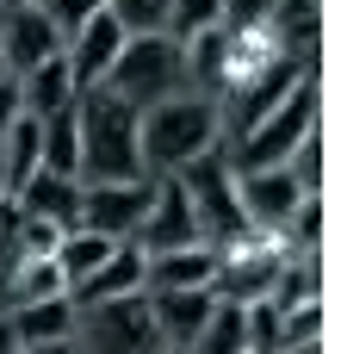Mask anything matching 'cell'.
Instances as JSON below:
<instances>
[{
    "instance_id": "cell-1",
    "label": "cell",
    "mask_w": 341,
    "mask_h": 354,
    "mask_svg": "<svg viewBox=\"0 0 341 354\" xmlns=\"http://www.w3.org/2000/svg\"><path fill=\"white\" fill-rule=\"evenodd\" d=\"M143 112L118 100L112 87H81L75 93V131H81V180H137L143 168Z\"/></svg>"
},
{
    "instance_id": "cell-2",
    "label": "cell",
    "mask_w": 341,
    "mask_h": 354,
    "mask_svg": "<svg viewBox=\"0 0 341 354\" xmlns=\"http://www.w3.org/2000/svg\"><path fill=\"white\" fill-rule=\"evenodd\" d=\"M137 137H143V168H149V174H180L193 156H205V149L224 137V124H217V100L180 87V93L143 106Z\"/></svg>"
},
{
    "instance_id": "cell-3",
    "label": "cell",
    "mask_w": 341,
    "mask_h": 354,
    "mask_svg": "<svg viewBox=\"0 0 341 354\" xmlns=\"http://www.w3.org/2000/svg\"><path fill=\"white\" fill-rule=\"evenodd\" d=\"M304 131H317V68H304L280 106H267L242 137H230L224 156H230L236 174H249V168H280V162L304 143Z\"/></svg>"
},
{
    "instance_id": "cell-4",
    "label": "cell",
    "mask_w": 341,
    "mask_h": 354,
    "mask_svg": "<svg viewBox=\"0 0 341 354\" xmlns=\"http://www.w3.org/2000/svg\"><path fill=\"white\" fill-rule=\"evenodd\" d=\"M180 187H186V199H193L199 243H211V249H236V243L255 236V224H249V212H242V199H236V168H230V156H224L217 143L180 168Z\"/></svg>"
},
{
    "instance_id": "cell-5",
    "label": "cell",
    "mask_w": 341,
    "mask_h": 354,
    "mask_svg": "<svg viewBox=\"0 0 341 354\" xmlns=\"http://www.w3.org/2000/svg\"><path fill=\"white\" fill-rule=\"evenodd\" d=\"M99 87H112L118 100H130L143 112V106H155V100L186 87V50L168 31H137V37H124V50L112 56Z\"/></svg>"
},
{
    "instance_id": "cell-6",
    "label": "cell",
    "mask_w": 341,
    "mask_h": 354,
    "mask_svg": "<svg viewBox=\"0 0 341 354\" xmlns=\"http://www.w3.org/2000/svg\"><path fill=\"white\" fill-rule=\"evenodd\" d=\"M75 342L87 354H162L149 292H118V299L75 305Z\"/></svg>"
},
{
    "instance_id": "cell-7",
    "label": "cell",
    "mask_w": 341,
    "mask_h": 354,
    "mask_svg": "<svg viewBox=\"0 0 341 354\" xmlns=\"http://www.w3.org/2000/svg\"><path fill=\"white\" fill-rule=\"evenodd\" d=\"M149 193H155V174H137V180H81V218L87 230L112 236V243H130L143 212H149Z\"/></svg>"
},
{
    "instance_id": "cell-8",
    "label": "cell",
    "mask_w": 341,
    "mask_h": 354,
    "mask_svg": "<svg viewBox=\"0 0 341 354\" xmlns=\"http://www.w3.org/2000/svg\"><path fill=\"white\" fill-rule=\"evenodd\" d=\"M143 255H162V249H186L199 243V218H193V199L180 187V174H155V193H149V212L130 236Z\"/></svg>"
},
{
    "instance_id": "cell-9",
    "label": "cell",
    "mask_w": 341,
    "mask_h": 354,
    "mask_svg": "<svg viewBox=\"0 0 341 354\" xmlns=\"http://www.w3.org/2000/svg\"><path fill=\"white\" fill-rule=\"evenodd\" d=\"M62 50V31L43 19V6H0V75H25L43 56Z\"/></svg>"
},
{
    "instance_id": "cell-10",
    "label": "cell",
    "mask_w": 341,
    "mask_h": 354,
    "mask_svg": "<svg viewBox=\"0 0 341 354\" xmlns=\"http://www.w3.org/2000/svg\"><path fill=\"white\" fill-rule=\"evenodd\" d=\"M236 199H242V212H249V224L255 230H286V218L298 212V199H304V187L292 180V168L280 162V168H249V174H236Z\"/></svg>"
},
{
    "instance_id": "cell-11",
    "label": "cell",
    "mask_w": 341,
    "mask_h": 354,
    "mask_svg": "<svg viewBox=\"0 0 341 354\" xmlns=\"http://www.w3.org/2000/svg\"><path fill=\"white\" fill-rule=\"evenodd\" d=\"M124 25L106 12V6H93L81 25H75V37L62 44V56H68V68H75V87H93V81H106V68H112V56L124 50Z\"/></svg>"
},
{
    "instance_id": "cell-12",
    "label": "cell",
    "mask_w": 341,
    "mask_h": 354,
    "mask_svg": "<svg viewBox=\"0 0 341 354\" xmlns=\"http://www.w3.org/2000/svg\"><path fill=\"white\" fill-rule=\"evenodd\" d=\"M180 50H186V87L205 93V100H217V93L230 87V68H236V31L205 25V31H193Z\"/></svg>"
},
{
    "instance_id": "cell-13",
    "label": "cell",
    "mask_w": 341,
    "mask_h": 354,
    "mask_svg": "<svg viewBox=\"0 0 341 354\" xmlns=\"http://www.w3.org/2000/svg\"><path fill=\"white\" fill-rule=\"evenodd\" d=\"M217 292L211 286H162L149 292V311H155V330H162V348H186L199 336V324L211 317Z\"/></svg>"
},
{
    "instance_id": "cell-14",
    "label": "cell",
    "mask_w": 341,
    "mask_h": 354,
    "mask_svg": "<svg viewBox=\"0 0 341 354\" xmlns=\"http://www.w3.org/2000/svg\"><path fill=\"white\" fill-rule=\"evenodd\" d=\"M19 81V112L25 118H50V112H62L81 87H75V68H68V56L56 50V56H43L37 68H25V75H12Z\"/></svg>"
},
{
    "instance_id": "cell-15",
    "label": "cell",
    "mask_w": 341,
    "mask_h": 354,
    "mask_svg": "<svg viewBox=\"0 0 341 354\" xmlns=\"http://www.w3.org/2000/svg\"><path fill=\"white\" fill-rule=\"evenodd\" d=\"M12 199H19V212H31V218H43V224H56V230H68V224L81 218V180H75V174L31 168V180H25Z\"/></svg>"
},
{
    "instance_id": "cell-16",
    "label": "cell",
    "mask_w": 341,
    "mask_h": 354,
    "mask_svg": "<svg viewBox=\"0 0 341 354\" xmlns=\"http://www.w3.org/2000/svg\"><path fill=\"white\" fill-rule=\"evenodd\" d=\"M211 274H217V249L211 243L143 255V292H162V286H211Z\"/></svg>"
},
{
    "instance_id": "cell-17",
    "label": "cell",
    "mask_w": 341,
    "mask_h": 354,
    "mask_svg": "<svg viewBox=\"0 0 341 354\" xmlns=\"http://www.w3.org/2000/svg\"><path fill=\"white\" fill-rule=\"evenodd\" d=\"M261 37L286 56H317L323 37V6L317 0H273V12L261 19Z\"/></svg>"
},
{
    "instance_id": "cell-18",
    "label": "cell",
    "mask_w": 341,
    "mask_h": 354,
    "mask_svg": "<svg viewBox=\"0 0 341 354\" xmlns=\"http://www.w3.org/2000/svg\"><path fill=\"white\" fill-rule=\"evenodd\" d=\"M118 292H143V249H137V243H112V255H106L81 286H68V299H75V305L118 299Z\"/></svg>"
},
{
    "instance_id": "cell-19",
    "label": "cell",
    "mask_w": 341,
    "mask_h": 354,
    "mask_svg": "<svg viewBox=\"0 0 341 354\" xmlns=\"http://www.w3.org/2000/svg\"><path fill=\"white\" fill-rule=\"evenodd\" d=\"M12 317V336L19 348L25 342H50V336H75V299L56 292V299H25V305H6Z\"/></svg>"
},
{
    "instance_id": "cell-20",
    "label": "cell",
    "mask_w": 341,
    "mask_h": 354,
    "mask_svg": "<svg viewBox=\"0 0 341 354\" xmlns=\"http://www.w3.org/2000/svg\"><path fill=\"white\" fill-rule=\"evenodd\" d=\"M37 168L50 174H75L81 180V131H75V100L50 118H37Z\"/></svg>"
},
{
    "instance_id": "cell-21",
    "label": "cell",
    "mask_w": 341,
    "mask_h": 354,
    "mask_svg": "<svg viewBox=\"0 0 341 354\" xmlns=\"http://www.w3.org/2000/svg\"><path fill=\"white\" fill-rule=\"evenodd\" d=\"M180 354H249V311L230 305V299H217L211 317L199 324V336H193Z\"/></svg>"
},
{
    "instance_id": "cell-22",
    "label": "cell",
    "mask_w": 341,
    "mask_h": 354,
    "mask_svg": "<svg viewBox=\"0 0 341 354\" xmlns=\"http://www.w3.org/2000/svg\"><path fill=\"white\" fill-rule=\"evenodd\" d=\"M0 162H6V193H19L25 180H31V168H37V118H12L6 131H0Z\"/></svg>"
},
{
    "instance_id": "cell-23",
    "label": "cell",
    "mask_w": 341,
    "mask_h": 354,
    "mask_svg": "<svg viewBox=\"0 0 341 354\" xmlns=\"http://www.w3.org/2000/svg\"><path fill=\"white\" fill-rule=\"evenodd\" d=\"M280 236H286V255H323V193H304Z\"/></svg>"
},
{
    "instance_id": "cell-24",
    "label": "cell",
    "mask_w": 341,
    "mask_h": 354,
    "mask_svg": "<svg viewBox=\"0 0 341 354\" xmlns=\"http://www.w3.org/2000/svg\"><path fill=\"white\" fill-rule=\"evenodd\" d=\"M217 19H224V6H217V0H168L162 31H168L174 44H186L193 31H205V25H217Z\"/></svg>"
},
{
    "instance_id": "cell-25",
    "label": "cell",
    "mask_w": 341,
    "mask_h": 354,
    "mask_svg": "<svg viewBox=\"0 0 341 354\" xmlns=\"http://www.w3.org/2000/svg\"><path fill=\"white\" fill-rule=\"evenodd\" d=\"M286 168L304 193H323V131H304V143L286 156Z\"/></svg>"
},
{
    "instance_id": "cell-26",
    "label": "cell",
    "mask_w": 341,
    "mask_h": 354,
    "mask_svg": "<svg viewBox=\"0 0 341 354\" xmlns=\"http://www.w3.org/2000/svg\"><path fill=\"white\" fill-rule=\"evenodd\" d=\"M99 6H106L130 37H137V31H162V19H168V0H99Z\"/></svg>"
},
{
    "instance_id": "cell-27",
    "label": "cell",
    "mask_w": 341,
    "mask_h": 354,
    "mask_svg": "<svg viewBox=\"0 0 341 354\" xmlns=\"http://www.w3.org/2000/svg\"><path fill=\"white\" fill-rule=\"evenodd\" d=\"M217 6H224V19H217L224 31H261V19L273 12V0H217Z\"/></svg>"
},
{
    "instance_id": "cell-28",
    "label": "cell",
    "mask_w": 341,
    "mask_h": 354,
    "mask_svg": "<svg viewBox=\"0 0 341 354\" xmlns=\"http://www.w3.org/2000/svg\"><path fill=\"white\" fill-rule=\"evenodd\" d=\"M37 6H43V19H50V25L62 31V44H68V37H75V25H81L99 0H37Z\"/></svg>"
},
{
    "instance_id": "cell-29",
    "label": "cell",
    "mask_w": 341,
    "mask_h": 354,
    "mask_svg": "<svg viewBox=\"0 0 341 354\" xmlns=\"http://www.w3.org/2000/svg\"><path fill=\"white\" fill-rule=\"evenodd\" d=\"M12 118H19V81H12V75H0V131H6Z\"/></svg>"
},
{
    "instance_id": "cell-30",
    "label": "cell",
    "mask_w": 341,
    "mask_h": 354,
    "mask_svg": "<svg viewBox=\"0 0 341 354\" xmlns=\"http://www.w3.org/2000/svg\"><path fill=\"white\" fill-rule=\"evenodd\" d=\"M12 268H19V249L0 236V311H6V292H12Z\"/></svg>"
},
{
    "instance_id": "cell-31",
    "label": "cell",
    "mask_w": 341,
    "mask_h": 354,
    "mask_svg": "<svg viewBox=\"0 0 341 354\" xmlns=\"http://www.w3.org/2000/svg\"><path fill=\"white\" fill-rule=\"evenodd\" d=\"M19 354H87V348H81L75 336H50V342H25Z\"/></svg>"
},
{
    "instance_id": "cell-32",
    "label": "cell",
    "mask_w": 341,
    "mask_h": 354,
    "mask_svg": "<svg viewBox=\"0 0 341 354\" xmlns=\"http://www.w3.org/2000/svg\"><path fill=\"white\" fill-rule=\"evenodd\" d=\"M0 354H19V336H12V317L0 311Z\"/></svg>"
},
{
    "instance_id": "cell-33",
    "label": "cell",
    "mask_w": 341,
    "mask_h": 354,
    "mask_svg": "<svg viewBox=\"0 0 341 354\" xmlns=\"http://www.w3.org/2000/svg\"><path fill=\"white\" fill-rule=\"evenodd\" d=\"M0 6H31V0H0Z\"/></svg>"
},
{
    "instance_id": "cell-34",
    "label": "cell",
    "mask_w": 341,
    "mask_h": 354,
    "mask_svg": "<svg viewBox=\"0 0 341 354\" xmlns=\"http://www.w3.org/2000/svg\"><path fill=\"white\" fill-rule=\"evenodd\" d=\"M0 193H6V162H0Z\"/></svg>"
},
{
    "instance_id": "cell-35",
    "label": "cell",
    "mask_w": 341,
    "mask_h": 354,
    "mask_svg": "<svg viewBox=\"0 0 341 354\" xmlns=\"http://www.w3.org/2000/svg\"><path fill=\"white\" fill-rule=\"evenodd\" d=\"M162 354H180V348H162Z\"/></svg>"
},
{
    "instance_id": "cell-36",
    "label": "cell",
    "mask_w": 341,
    "mask_h": 354,
    "mask_svg": "<svg viewBox=\"0 0 341 354\" xmlns=\"http://www.w3.org/2000/svg\"><path fill=\"white\" fill-rule=\"evenodd\" d=\"M249 354H261V348H249Z\"/></svg>"
}]
</instances>
